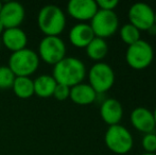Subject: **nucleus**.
Instances as JSON below:
<instances>
[{"instance_id": "f257e3e1", "label": "nucleus", "mask_w": 156, "mask_h": 155, "mask_svg": "<svg viewBox=\"0 0 156 155\" xmlns=\"http://www.w3.org/2000/svg\"><path fill=\"white\" fill-rule=\"evenodd\" d=\"M52 77L58 84L72 87L83 83L86 77V67L80 58L66 56L53 66Z\"/></svg>"}, {"instance_id": "f03ea898", "label": "nucleus", "mask_w": 156, "mask_h": 155, "mask_svg": "<svg viewBox=\"0 0 156 155\" xmlns=\"http://www.w3.org/2000/svg\"><path fill=\"white\" fill-rule=\"evenodd\" d=\"M66 15L60 6L48 4L39 10L37 25L45 36H60L66 28Z\"/></svg>"}, {"instance_id": "7ed1b4c3", "label": "nucleus", "mask_w": 156, "mask_h": 155, "mask_svg": "<svg viewBox=\"0 0 156 155\" xmlns=\"http://www.w3.org/2000/svg\"><path fill=\"white\" fill-rule=\"evenodd\" d=\"M38 54L32 49L25 48L13 52L9 58L8 67L13 71L15 77H29L36 72L39 66Z\"/></svg>"}, {"instance_id": "20e7f679", "label": "nucleus", "mask_w": 156, "mask_h": 155, "mask_svg": "<svg viewBox=\"0 0 156 155\" xmlns=\"http://www.w3.org/2000/svg\"><path fill=\"white\" fill-rule=\"evenodd\" d=\"M104 143L112 152L116 154H126L134 146V138L129 130L121 124L111 125L104 135Z\"/></svg>"}, {"instance_id": "39448f33", "label": "nucleus", "mask_w": 156, "mask_h": 155, "mask_svg": "<svg viewBox=\"0 0 156 155\" xmlns=\"http://www.w3.org/2000/svg\"><path fill=\"white\" fill-rule=\"evenodd\" d=\"M154 58V50L152 46L144 39H139L136 43L127 46L125 60L131 68L142 70L151 65Z\"/></svg>"}, {"instance_id": "423d86ee", "label": "nucleus", "mask_w": 156, "mask_h": 155, "mask_svg": "<svg viewBox=\"0 0 156 155\" xmlns=\"http://www.w3.org/2000/svg\"><path fill=\"white\" fill-rule=\"evenodd\" d=\"M115 71L105 62H97L88 71V84L97 93H104L113 87L115 83Z\"/></svg>"}, {"instance_id": "0eeeda50", "label": "nucleus", "mask_w": 156, "mask_h": 155, "mask_svg": "<svg viewBox=\"0 0 156 155\" xmlns=\"http://www.w3.org/2000/svg\"><path fill=\"white\" fill-rule=\"evenodd\" d=\"M66 44L60 36H44L38 45V58L48 65H55L66 58Z\"/></svg>"}, {"instance_id": "6e6552de", "label": "nucleus", "mask_w": 156, "mask_h": 155, "mask_svg": "<svg viewBox=\"0 0 156 155\" xmlns=\"http://www.w3.org/2000/svg\"><path fill=\"white\" fill-rule=\"evenodd\" d=\"M89 25L96 37L105 39L117 32L119 28V18L115 11L98 10Z\"/></svg>"}, {"instance_id": "1a4fd4ad", "label": "nucleus", "mask_w": 156, "mask_h": 155, "mask_svg": "<svg viewBox=\"0 0 156 155\" xmlns=\"http://www.w3.org/2000/svg\"><path fill=\"white\" fill-rule=\"evenodd\" d=\"M155 11L146 2H136L132 4L127 12L129 23L135 26L139 31H148L154 25Z\"/></svg>"}, {"instance_id": "9d476101", "label": "nucleus", "mask_w": 156, "mask_h": 155, "mask_svg": "<svg viewBox=\"0 0 156 155\" xmlns=\"http://www.w3.org/2000/svg\"><path fill=\"white\" fill-rule=\"evenodd\" d=\"M26 17V10L19 2L9 1L2 4L0 12V21L3 25L4 29L19 28L23 23Z\"/></svg>"}, {"instance_id": "9b49d317", "label": "nucleus", "mask_w": 156, "mask_h": 155, "mask_svg": "<svg viewBox=\"0 0 156 155\" xmlns=\"http://www.w3.org/2000/svg\"><path fill=\"white\" fill-rule=\"evenodd\" d=\"M99 8L94 0H70L67 4V12L70 17L80 23L91 20Z\"/></svg>"}, {"instance_id": "f8f14e48", "label": "nucleus", "mask_w": 156, "mask_h": 155, "mask_svg": "<svg viewBox=\"0 0 156 155\" xmlns=\"http://www.w3.org/2000/svg\"><path fill=\"white\" fill-rule=\"evenodd\" d=\"M129 120L132 125L144 134L154 132L156 128L153 112L144 106L134 108L129 115Z\"/></svg>"}, {"instance_id": "ddd939ff", "label": "nucleus", "mask_w": 156, "mask_h": 155, "mask_svg": "<svg viewBox=\"0 0 156 155\" xmlns=\"http://www.w3.org/2000/svg\"><path fill=\"white\" fill-rule=\"evenodd\" d=\"M100 116L108 126L119 124L123 117V106L115 98H108L100 106Z\"/></svg>"}, {"instance_id": "4468645a", "label": "nucleus", "mask_w": 156, "mask_h": 155, "mask_svg": "<svg viewBox=\"0 0 156 155\" xmlns=\"http://www.w3.org/2000/svg\"><path fill=\"white\" fill-rule=\"evenodd\" d=\"M1 41L4 47L13 53L27 48L28 36L20 28H11L3 31L1 35Z\"/></svg>"}, {"instance_id": "2eb2a0df", "label": "nucleus", "mask_w": 156, "mask_h": 155, "mask_svg": "<svg viewBox=\"0 0 156 155\" xmlns=\"http://www.w3.org/2000/svg\"><path fill=\"white\" fill-rule=\"evenodd\" d=\"M69 41L76 48H86L87 45L94 38V31L90 25L86 23H79L70 29Z\"/></svg>"}, {"instance_id": "dca6fc26", "label": "nucleus", "mask_w": 156, "mask_h": 155, "mask_svg": "<svg viewBox=\"0 0 156 155\" xmlns=\"http://www.w3.org/2000/svg\"><path fill=\"white\" fill-rule=\"evenodd\" d=\"M98 93L94 90V88L86 83H80L78 85L70 87L69 98L73 103L78 105H89L94 103L97 99Z\"/></svg>"}, {"instance_id": "f3484780", "label": "nucleus", "mask_w": 156, "mask_h": 155, "mask_svg": "<svg viewBox=\"0 0 156 155\" xmlns=\"http://www.w3.org/2000/svg\"><path fill=\"white\" fill-rule=\"evenodd\" d=\"M33 84H34V95L39 98H50L53 96L58 83L52 76L41 75L33 80Z\"/></svg>"}, {"instance_id": "a211bd4d", "label": "nucleus", "mask_w": 156, "mask_h": 155, "mask_svg": "<svg viewBox=\"0 0 156 155\" xmlns=\"http://www.w3.org/2000/svg\"><path fill=\"white\" fill-rule=\"evenodd\" d=\"M85 49H86L87 56L97 63L102 62L103 58L107 55L108 46H107V43L105 41V39L94 36V38L87 45V47Z\"/></svg>"}, {"instance_id": "6ab92c4d", "label": "nucleus", "mask_w": 156, "mask_h": 155, "mask_svg": "<svg viewBox=\"0 0 156 155\" xmlns=\"http://www.w3.org/2000/svg\"><path fill=\"white\" fill-rule=\"evenodd\" d=\"M13 93L20 99H29L34 95L33 80L29 77H16L13 83Z\"/></svg>"}, {"instance_id": "aec40b11", "label": "nucleus", "mask_w": 156, "mask_h": 155, "mask_svg": "<svg viewBox=\"0 0 156 155\" xmlns=\"http://www.w3.org/2000/svg\"><path fill=\"white\" fill-rule=\"evenodd\" d=\"M119 35L121 41L126 44L127 46L132 45V44L141 39L140 38V31L135 26H133L129 23H124L123 26H121V28L119 30Z\"/></svg>"}, {"instance_id": "412c9836", "label": "nucleus", "mask_w": 156, "mask_h": 155, "mask_svg": "<svg viewBox=\"0 0 156 155\" xmlns=\"http://www.w3.org/2000/svg\"><path fill=\"white\" fill-rule=\"evenodd\" d=\"M15 75L8 66H0V89L12 88Z\"/></svg>"}, {"instance_id": "4be33fe9", "label": "nucleus", "mask_w": 156, "mask_h": 155, "mask_svg": "<svg viewBox=\"0 0 156 155\" xmlns=\"http://www.w3.org/2000/svg\"><path fill=\"white\" fill-rule=\"evenodd\" d=\"M141 146L146 153H155L156 152V134L154 132L144 134L141 139Z\"/></svg>"}, {"instance_id": "5701e85b", "label": "nucleus", "mask_w": 156, "mask_h": 155, "mask_svg": "<svg viewBox=\"0 0 156 155\" xmlns=\"http://www.w3.org/2000/svg\"><path fill=\"white\" fill-rule=\"evenodd\" d=\"M70 95V87L65 86V85L62 84H58L54 89L53 93V97L55 98L58 101H65L69 98Z\"/></svg>"}, {"instance_id": "b1692460", "label": "nucleus", "mask_w": 156, "mask_h": 155, "mask_svg": "<svg viewBox=\"0 0 156 155\" xmlns=\"http://www.w3.org/2000/svg\"><path fill=\"white\" fill-rule=\"evenodd\" d=\"M96 2L99 10L104 11H114L119 4L118 0H98Z\"/></svg>"}, {"instance_id": "393cba45", "label": "nucleus", "mask_w": 156, "mask_h": 155, "mask_svg": "<svg viewBox=\"0 0 156 155\" xmlns=\"http://www.w3.org/2000/svg\"><path fill=\"white\" fill-rule=\"evenodd\" d=\"M148 32L151 34V35H156V26L153 25L152 27H151L150 29L148 30Z\"/></svg>"}, {"instance_id": "a878e982", "label": "nucleus", "mask_w": 156, "mask_h": 155, "mask_svg": "<svg viewBox=\"0 0 156 155\" xmlns=\"http://www.w3.org/2000/svg\"><path fill=\"white\" fill-rule=\"evenodd\" d=\"M4 27H3V25H2V23L0 21V35H2V33H3V31H4Z\"/></svg>"}, {"instance_id": "bb28decb", "label": "nucleus", "mask_w": 156, "mask_h": 155, "mask_svg": "<svg viewBox=\"0 0 156 155\" xmlns=\"http://www.w3.org/2000/svg\"><path fill=\"white\" fill-rule=\"evenodd\" d=\"M153 116H154V120H155V125H156V107L153 111Z\"/></svg>"}, {"instance_id": "cd10ccee", "label": "nucleus", "mask_w": 156, "mask_h": 155, "mask_svg": "<svg viewBox=\"0 0 156 155\" xmlns=\"http://www.w3.org/2000/svg\"><path fill=\"white\" fill-rule=\"evenodd\" d=\"M141 155H156V153H142Z\"/></svg>"}, {"instance_id": "c85d7f7f", "label": "nucleus", "mask_w": 156, "mask_h": 155, "mask_svg": "<svg viewBox=\"0 0 156 155\" xmlns=\"http://www.w3.org/2000/svg\"><path fill=\"white\" fill-rule=\"evenodd\" d=\"M154 25L156 26V12L154 13Z\"/></svg>"}, {"instance_id": "c756f323", "label": "nucleus", "mask_w": 156, "mask_h": 155, "mask_svg": "<svg viewBox=\"0 0 156 155\" xmlns=\"http://www.w3.org/2000/svg\"><path fill=\"white\" fill-rule=\"evenodd\" d=\"M2 4H3V3H2V2L0 1V12H1V9H2Z\"/></svg>"}]
</instances>
